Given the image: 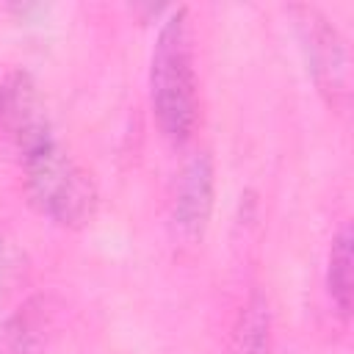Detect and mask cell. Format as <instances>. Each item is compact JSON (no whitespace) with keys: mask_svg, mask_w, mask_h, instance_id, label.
<instances>
[{"mask_svg":"<svg viewBox=\"0 0 354 354\" xmlns=\"http://www.w3.org/2000/svg\"><path fill=\"white\" fill-rule=\"evenodd\" d=\"M149 91L152 113L160 133L169 141L183 144L196 124V75L188 8H174L158 30L149 69Z\"/></svg>","mask_w":354,"mask_h":354,"instance_id":"cell-1","label":"cell"},{"mask_svg":"<svg viewBox=\"0 0 354 354\" xmlns=\"http://www.w3.org/2000/svg\"><path fill=\"white\" fill-rule=\"evenodd\" d=\"M30 202L64 227H75L94 213V185L86 171L53 141L22 158Z\"/></svg>","mask_w":354,"mask_h":354,"instance_id":"cell-2","label":"cell"},{"mask_svg":"<svg viewBox=\"0 0 354 354\" xmlns=\"http://www.w3.org/2000/svg\"><path fill=\"white\" fill-rule=\"evenodd\" d=\"M293 22L318 88L326 94L329 105L343 108L348 100V58L340 33L324 14L310 6H296Z\"/></svg>","mask_w":354,"mask_h":354,"instance_id":"cell-3","label":"cell"},{"mask_svg":"<svg viewBox=\"0 0 354 354\" xmlns=\"http://www.w3.org/2000/svg\"><path fill=\"white\" fill-rule=\"evenodd\" d=\"M0 136L22 158L53 141L41 97L28 72H11L0 86Z\"/></svg>","mask_w":354,"mask_h":354,"instance_id":"cell-4","label":"cell"},{"mask_svg":"<svg viewBox=\"0 0 354 354\" xmlns=\"http://www.w3.org/2000/svg\"><path fill=\"white\" fill-rule=\"evenodd\" d=\"M210 210H213V160L210 155L199 152L185 163L177 183L174 207H171L174 235L185 243L199 241L207 227Z\"/></svg>","mask_w":354,"mask_h":354,"instance_id":"cell-5","label":"cell"},{"mask_svg":"<svg viewBox=\"0 0 354 354\" xmlns=\"http://www.w3.org/2000/svg\"><path fill=\"white\" fill-rule=\"evenodd\" d=\"M230 354H271V315L268 301L254 290L249 301L241 307Z\"/></svg>","mask_w":354,"mask_h":354,"instance_id":"cell-6","label":"cell"},{"mask_svg":"<svg viewBox=\"0 0 354 354\" xmlns=\"http://www.w3.org/2000/svg\"><path fill=\"white\" fill-rule=\"evenodd\" d=\"M326 285H329V296H332L335 307L343 315H348V310H351V232H348V227H343L340 235L332 241Z\"/></svg>","mask_w":354,"mask_h":354,"instance_id":"cell-7","label":"cell"},{"mask_svg":"<svg viewBox=\"0 0 354 354\" xmlns=\"http://www.w3.org/2000/svg\"><path fill=\"white\" fill-rule=\"evenodd\" d=\"M11 277H14V252H11V246L0 235V296L11 285Z\"/></svg>","mask_w":354,"mask_h":354,"instance_id":"cell-8","label":"cell"}]
</instances>
